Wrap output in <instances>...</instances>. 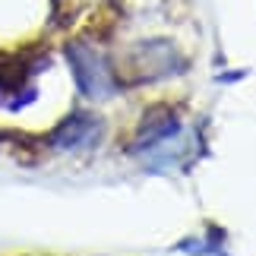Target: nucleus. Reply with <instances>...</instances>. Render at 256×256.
Returning <instances> with one entry per match:
<instances>
[{"instance_id": "nucleus-1", "label": "nucleus", "mask_w": 256, "mask_h": 256, "mask_svg": "<svg viewBox=\"0 0 256 256\" xmlns=\"http://www.w3.org/2000/svg\"><path fill=\"white\" fill-rule=\"evenodd\" d=\"M66 57H70V66H73V76L80 82L82 95L88 98H111L114 95V73L104 66V60L98 57L92 48L86 44H70L66 48Z\"/></svg>"}, {"instance_id": "nucleus-2", "label": "nucleus", "mask_w": 256, "mask_h": 256, "mask_svg": "<svg viewBox=\"0 0 256 256\" xmlns=\"http://www.w3.org/2000/svg\"><path fill=\"white\" fill-rule=\"evenodd\" d=\"M98 136H102V120H95L88 114H73L51 133V142L57 149H73V146L95 142Z\"/></svg>"}, {"instance_id": "nucleus-3", "label": "nucleus", "mask_w": 256, "mask_h": 256, "mask_svg": "<svg viewBox=\"0 0 256 256\" xmlns=\"http://www.w3.org/2000/svg\"><path fill=\"white\" fill-rule=\"evenodd\" d=\"M171 133H177V117L168 111L164 104H155L146 111L142 124H140V133H136V146L146 149V146H155V142H164Z\"/></svg>"}]
</instances>
